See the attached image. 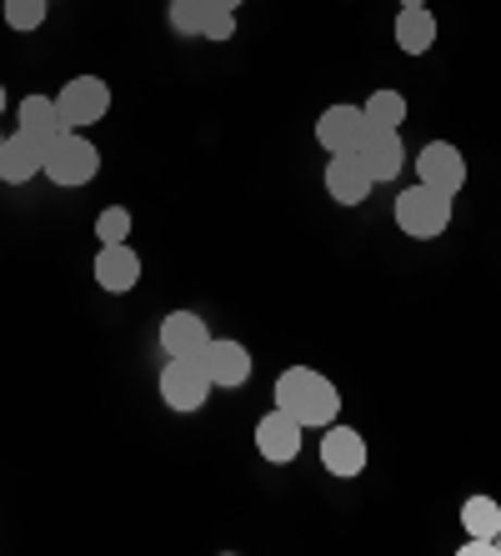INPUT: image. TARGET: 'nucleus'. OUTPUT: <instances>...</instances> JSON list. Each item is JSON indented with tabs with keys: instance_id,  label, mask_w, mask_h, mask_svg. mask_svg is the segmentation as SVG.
<instances>
[{
	"instance_id": "f257e3e1",
	"label": "nucleus",
	"mask_w": 501,
	"mask_h": 556,
	"mask_svg": "<svg viewBox=\"0 0 501 556\" xmlns=\"http://www.w3.org/2000/svg\"><path fill=\"white\" fill-rule=\"evenodd\" d=\"M271 402L281 406V412H291L301 427H331L336 416H341V391H336L331 376L311 371V366H291V371L276 376V391H271Z\"/></svg>"
},
{
	"instance_id": "f03ea898",
	"label": "nucleus",
	"mask_w": 501,
	"mask_h": 556,
	"mask_svg": "<svg viewBox=\"0 0 501 556\" xmlns=\"http://www.w3.org/2000/svg\"><path fill=\"white\" fill-rule=\"evenodd\" d=\"M451 206H456V195L431 191V186L416 181L412 191H401L397 201H391V216H397L401 236H412V241H437V236H447V226H451Z\"/></svg>"
},
{
	"instance_id": "7ed1b4c3",
	"label": "nucleus",
	"mask_w": 501,
	"mask_h": 556,
	"mask_svg": "<svg viewBox=\"0 0 501 556\" xmlns=\"http://www.w3.org/2000/svg\"><path fill=\"white\" fill-rule=\"evenodd\" d=\"M96 170H101V151L80 136V130H65V136H55L51 146H46V176H51L55 186H86L96 181Z\"/></svg>"
},
{
	"instance_id": "20e7f679",
	"label": "nucleus",
	"mask_w": 501,
	"mask_h": 556,
	"mask_svg": "<svg viewBox=\"0 0 501 556\" xmlns=\"http://www.w3.org/2000/svg\"><path fill=\"white\" fill-rule=\"evenodd\" d=\"M211 396V376L201 366V356H166V371H161V402L171 412H201Z\"/></svg>"
},
{
	"instance_id": "39448f33",
	"label": "nucleus",
	"mask_w": 501,
	"mask_h": 556,
	"mask_svg": "<svg viewBox=\"0 0 501 556\" xmlns=\"http://www.w3.org/2000/svg\"><path fill=\"white\" fill-rule=\"evenodd\" d=\"M55 105H61V121L71 130H90L96 121L111 116V86L101 76H71L55 96Z\"/></svg>"
},
{
	"instance_id": "423d86ee",
	"label": "nucleus",
	"mask_w": 501,
	"mask_h": 556,
	"mask_svg": "<svg viewBox=\"0 0 501 556\" xmlns=\"http://www.w3.org/2000/svg\"><path fill=\"white\" fill-rule=\"evenodd\" d=\"M416 181L431 186V191L462 195V186H466V155L456 151L451 141H426L422 151H416Z\"/></svg>"
},
{
	"instance_id": "0eeeda50",
	"label": "nucleus",
	"mask_w": 501,
	"mask_h": 556,
	"mask_svg": "<svg viewBox=\"0 0 501 556\" xmlns=\"http://www.w3.org/2000/svg\"><path fill=\"white\" fill-rule=\"evenodd\" d=\"M361 136H366V111L351 105V101L326 105L322 121H316V141H322L326 155H356Z\"/></svg>"
},
{
	"instance_id": "6e6552de",
	"label": "nucleus",
	"mask_w": 501,
	"mask_h": 556,
	"mask_svg": "<svg viewBox=\"0 0 501 556\" xmlns=\"http://www.w3.org/2000/svg\"><path fill=\"white\" fill-rule=\"evenodd\" d=\"M301 446H306V427H301L291 412L271 406V412L256 421V452L266 456V462L286 466V462H296V456H301Z\"/></svg>"
},
{
	"instance_id": "1a4fd4ad",
	"label": "nucleus",
	"mask_w": 501,
	"mask_h": 556,
	"mask_svg": "<svg viewBox=\"0 0 501 556\" xmlns=\"http://www.w3.org/2000/svg\"><path fill=\"white\" fill-rule=\"evenodd\" d=\"M322 466L341 481L361 477L366 471V437L356 427H341V421L322 427Z\"/></svg>"
},
{
	"instance_id": "9d476101",
	"label": "nucleus",
	"mask_w": 501,
	"mask_h": 556,
	"mask_svg": "<svg viewBox=\"0 0 501 556\" xmlns=\"http://www.w3.org/2000/svg\"><path fill=\"white\" fill-rule=\"evenodd\" d=\"M201 366H206L211 387H226V391L246 387V381H251V371H256L251 351H246L241 341H231V337H221V341L211 337V346L201 351Z\"/></svg>"
},
{
	"instance_id": "9b49d317",
	"label": "nucleus",
	"mask_w": 501,
	"mask_h": 556,
	"mask_svg": "<svg viewBox=\"0 0 501 556\" xmlns=\"http://www.w3.org/2000/svg\"><path fill=\"white\" fill-rule=\"evenodd\" d=\"M96 286L101 291H111V296H126V291H136L141 286V256H136V247L130 241H116V247H101L96 251Z\"/></svg>"
},
{
	"instance_id": "f8f14e48",
	"label": "nucleus",
	"mask_w": 501,
	"mask_h": 556,
	"mask_svg": "<svg viewBox=\"0 0 501 556\" xmlns=\"http://www.w3.org/2000/svg\"><path fill=\"white\" fill-rule=\"evenodd\" d=\"M361 161L372 170V181H397L401 166H406V146H401V130H386L366 121V136H361Z\"/></svg>"
},
{
	"instance_id": "ddd939ff",
	"label": "nucleus",
	"mask_w": 501,
	"mask_h": 556,
	"mask_svg": "<svg viewBox=\"0 0 501 556\" xmlns=\"http://www.w3.org/2000/svg\"><path fill=\"white\" fill-rule=\"evenodd\" d=\"M36 176H46V146H40L36 136H26V130L5 136V141H0V181L26 186V181H36Z\"/></svg>"
},
{
	"instance_id": "4468645a",
	"label": "nucleus",
	"mask_w": 501,
	"mask_h": 556,
	"mask_svg": "<svg viewBox=\"0 0 501 556\" xmlns=\"http://www.w3.org/2000/svg\"><path fill=\"white\" fill-rule=\"evenodd\" d=\"M372 170L361 155H331L326 161V195H331L336 206H361L366 195H372Z\"/></svg>"
},
{
	"instance_id": "2eb2a0df",
	"label": "nucleus",
	"mask_w": 501,
	"mask_h": 556,
	"mask_svg": "<svg viewBox=\"0 0 501 556\" xmlns=\"http://www.w3.org/2000/svg\"><path fill=\"white\" fill-rule=\"evenodd\" d=\"M206 346H211V331L196 311H171L161 321V351L166 356H201Z\"/></svg>"
},
{
	"instance_id": "dca6fc26",
	"label": "nucleus",
	"mask_w": 501,
	"mask_h": 556,
	"mask_svg": "<svg viewBox=\"0 0 501 556\" xmlns=\"http://www.w3.org/2000/svg\"><path fill=\"white\" fill-rule=\"evenodd\" d=\"M15 121L21 126L15 130H26V136H36L40 146H51L55 136H65V121H61V105H55V96H26V101L15 105Z\"/></svg>"
},
{
	"instance_id": "f3484780",
	"label": "nucleus",
	"mask_w": 501,
	"mask_h": 556,
	"mask_svg": "<svg viewBox=\"0 0 501 556\" xmlns=\"http://www.w3.org/2000/svg\"><path fill=\"white\" fill-rule=\"evenodd\" d=\"M391 36H397V46L406 55H426L431 46H437V15L426 11V5H401Z\"/></svg>"
},
{
	"instance_id": "a211bd4d",
	"label": "nucleus",
	"mask_w": 501,
	"mask_h": 556,
	"mask_svg": "<svg viewBox=\"0 0 501 556\" xmlns=\"http://www.w3.org/2000/svg\"><path fill=\"white\" fill-rule=\"evenodd\" d=\"M462 527H466V536H491V542H497L501 502L497 496H466L462 502Z\"/></svg>"
},
{
	"instance_id": "6ab92c4d",
	"label": "nucleus",
	"mask_w": 501,
	"mask_h": 556,
	"mask_svg": "<svg viewBox=\"0 0 501 556\" xmlns=\"http://www.w3.org/2000/svg\"><path fill=\"white\" fill-rule=\"evenodd\" d=\"M211 0H171V11H166V21H171V30L176 36H201L206 30V21H211Z\"/></svg>"
},
{
	"instance_id": "aec40b11",
	"label": "nucleus",
	"mask_w": 501,
	"mask_h": 556,
	"mask_svg": "<svg viewBox=\"0 0 501 556\" xmlns=\"http://www.w3.org/2000/svg\"><path fill=\"white\" fill-rule=\"evenodd\" d=\"M361 111H366V121H372V126L401 130V121H406V96H401V91H372V101L361 105Z\"/></svg>"
},
{
	"instance_id": "412c9836",
	"label": "nucleus",
	"mask_w": 501,
	"mask_h": 556,
	"mask_svg": "<svg viewBox=\"0 0 501 556\" xmlns=\"http://www.w3.org/2000/svg\"><path fill=\"white\" fill-rule=\"evenodd\" d=\"M46 11H51V0H5V5H0V15H5L11 30H40L46 26Z\"/></svg>"
},
{
	"instance_id": "4be33fe9",
	"label": "nucleus",
	"mask_w": 501,
	"mask_h": 556,
	"mask_svg": "<svg viewBox=\"0 0 501 556\" xmlns=\"http://www.w3.org/2000/svg\"><path fill=\"white\" fill-rule=\"evenodd\" d=\"M96 241H101V247L130 241V211L126 206H105L101 216H96Z\"/></svg>"
},
{
	"instance_id": "5701e85b",
	"label": "nucleus",
	"mask_w": 501,
	"mask_h": 556,
	"mask_svg": "<svg viewBox=\"0 0 501 556\" xmlns=\"http://www.w3.org/2000/svg\"><path fill=\"white\" fill-rule=\"evenodd\" d=\"M236 36V11H211L206 30H201V40H211V46H226V40Z\"/></svg>"
},
{
	"instance_id": "b1692460",
	"label": "nucleus",
	"mask_w": 501,
	"mask_h": 556,
	"mask_svg": "<svg viewBox=\"0 0 501 556\" xmlns=\"http://www.w3.org/2000/svg\"><path fill=\"white\" fill-rule=\"evenodd\" d=\"M462 556H497V542H491V536H466Z\"/></svg>"
},
{
	"instance_id": "393cba45",
	"label": "nucleus",
	"mask_w": 501,
	"mask_h": 556,
	"mask_svg": "<svg viewBox=\"0 0 501 556\" xmlns=\"http://www.w3.org/2000/svg\"><path fill=\"white\" fill-rule=\"evenodd\" d=\"M216 11H241V0H211Z\"/></svg>"
},
{
	"instance_id": "a878e982",
	"label": "nucleus",
	"mask_w": 501,
	"mask_h": 556,
	"mask_svg": "<svg viewBox=\"0 0 501 556\" xmlns=\"http://www.w3.org/2000/svg\"><path fill=\"white\" fill-rule=\"evenodd\" d=\"M0 116H5V86H0Z\"/></svg>"
},
{
	"instance_id": "bb28decb",
	"label": "nucleus",
	"mask_w": 501,
	"mask_h": 556,
	"mask_svg": "<svg viewBox=\"0 0 501 556\" xmlns=\"http://www.w3.org/2000/svg\"><path fill=\"white\" fill-rule=\"evenodd\" d=\"M401 5H426V0H401Z\"/></svg>"
},
{
	"instance_id": "cd10ccee",
	"label": "nucleus",
	"mask_w": 501,
	"mask_h": 556,
	"mask_svg": "<svg viewBox=\"0 0 501 556\" xmlns=\"http://www.w3.org/2000/svg\"><path fill=\"white\" fill-rule=\"evenodd\" d=\"M497 556H501V531H497Z\"/></svg>"
},
{
	"instance_id": "c85d7f7f",
	"label": "nucleus",
	"mask_w": 501,
	"mask_h": 556,
	"mask_svg": "<svg viewBox=\"0 0 501 556\" xmlns=\"http://www.w3.org/2000/svg\"><path fill=\"white\" fill-rule=\"evenodd\" d=\"M0 141H5V136H0Z\"/></svg>"
}]
</instances>
